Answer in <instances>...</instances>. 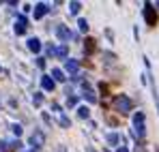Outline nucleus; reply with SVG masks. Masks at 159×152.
<instances>
[{
	"instance_id": "1",
	"label": "nucleus",
	"mask_w": 159,
	"mask_h": 152,
	"mask_svg": "<svg viewBox=\"0 0 159 152\" xmlns=\"http://www.w3.org/2000/svg\"><path fill=\"white\" fill-rule=\"evenodd\" d=\"M114 107H116V111H120V114H129V111H131V101H129V97L118 94V97L114 99Z\"/></svg>"
},
{
	"instance_id": "2",
	"label": "nucleus",
	"mask_w": 159,
	"mask_h": 152,
	"mask_svg": "<svg viewBox=\"0 0 159 152\" xmlns=\"http://www.w3.org/2000/svg\"><path fill=\"white\" fill-rule=\"evenodd\" d=\"M133 133H135V137L138 139H142L144 137V133H146V128H144V114L142 111H138L135 116H133Z\"/></svg>"
},
{
	"instance_id": "3",
	"label": "nucleus",
	"mask_w": 159,
	"mask_h": 152,
	"mask_svg": "<svg viewBox=\"0 0 159 152\" xmlns=\"http://www.w3.org/2000/svg\"><path fill=\"white\" fill-rule=\"evenodd\" d=\"M43 144H45V135H43V131H34V133L30 135V146H34V148L39 150Z\"/></svg>"
},
{
	"instance_id": "4",
	"label": "nucleus",
	"mask_w": 159,
	"mask_h": 152,
	"mask_svg": "<svg viewBox=\"0 0 159 152\" xmlns=\"http://www.w3.org/2000/svg\"><path fill=\"white\" fill-rule=\"evenodd\" d=\"M56 37H58L62 43H67L69 39H73V32H71L67 26H58V28H56Z\"/></svg>"
},
{
	"instance_id": "5",
	"label": "nucleus",
	"mask_w": 159,
	"mask_h": 152,
	"mask_svg": "<svg viewBox=\"0 0 159 152\" xmlns=\"http://www.w3.org/2000/svg\"><path fill=\"white\" fill-rule=\"evenodd\" d=\"M144 17H146V24H148V26H155V24H157V15H155L153 4H146V7H144Z\"/></svg>"
},
{
	"instance_id": "6",
	"label": "nucleus",
	"mask_w": 159,
	"mask_h": 152,
	"mask_svg": "<svg viewBox=\"0 0 159 152\" xmlns=\"http://www.w3.org/2000/svg\"><path fill=\"white\" fill-rule=\"evenodd\" d=\"M26 24H28V20L24 15H20V17L15 20V34H24V32H26Z\"/></svg>"
},
{
	"instance_id": "7",
	"label": "nucleus",
	"mask_w": 159,
	"mask_h": 152,
	"mask_svg": "<svg viewBox=\"0 0 159 152\" xmlns=\"http://www.w3.org/2000/svg\"><path fill=\"white\" fill-rule=\"evenodd\" d=\"M48 11H50V7H48L45 2H39V4L34 7V20H41V17H43Z\"/></svg>"
},
{
	"instance_id": "8",
	"label": "nucleus",
	"mask_w": 159,
	"mask_h": 152,
	"mask_svg": "<svg viewBox=\"0 0 159 152\" xmlns=\"http://www.w3.org/2000/svg\"><path fill=\"white\" fill-rule=\"evenodd\" d=\"M28 50H30V51H34V54H39V51H41V41H39L37 37L28 39Z\"/></svg>"
},
{
	"instance_id": "9",
	"label": "nucleus",
	"mask_w": 159,
	"mask_h": 152,
	"mask_svg": "<svg viewBox=\"0 0 159 152\" xmlns=\"http://www.w3.org/2000/svg\"><path fill=\"white\" fill-rule=\"evenodd\" d=\"M41 86H43V90L50 92V90H54V79H52V77H48V75H43V77H41Z\"/></svg>"
},
{
	"instance_id": "10",
	"label": "nucleus",
	"mask_w": 159,
	"mask_h": 152,
	"mask_svg": "<svg viewBox=\"0 0 159 152\" xmlns=\"http://www.w3.org/2000/svg\"><path fill=\"white\" fill-rule=\"evenodd\" d=\"M65 67H67V71H69V73H73V75L78 73V69H80V64L75 62V60H67V62H65Z\"/></svg>"
},
{
	"instance_id": "11",
	"label": "nucleus",
	"mask_w": 159,
	"mask_h": 152,
	"mask_svg": "<svg viewBox=\"0 0 159 152\" xmlns=\"http://www.w3.org/2000/svg\"><path fill=\"white\" fill-rule=\"evenodd\" d=\"M56 56H58V58H67V56H69V47H67L65 43L58 45V47H56Z\"/></svg>"
},
{
	"instance_id": "12",
	"label": "nucleus",
	"mask_w": 159,
	"mask_h": 152,
	"mask_svg": "<svg viewBox=\"0 0 159 152\" xmlns=\"http://www.w3.org/2000/svg\"><path fill=\"white\" fill-rule=\"evenodd\" d=\"M52 79L54 81H65L67 77H65V73H62L60 69H52Z\"/></svg>"
},
{
	"instance_id": "13",
	"label": "nucleus",
	"mask_w": 159,
	"mask_h": 152,
	"mask_svg": "<svg viewBox=\"0 0 159 152\" xmlns=\"http://www.w3.org/2000/svg\"><path fill=\"white\" fill-rule=\"evenodd\" d=\"M80 9H82V4H80V2H71V4H69V11H71L73 15H78Z\"/></svg>"
},
{
	"instance_id": "14",
	"label": "nucleus",
	"mask_w": 159,
	"mask_h": 152,
	"mask_svg": "<svg viewBox=\"0 0 159 152\" xmlns=\"http://www.w3.org/2000/svg\"><path fill=\"white\" fill-rule=\"evenodd\" d=\"M78 116H80V118H88V116H90L88 107H80V109H78Z\"/></svg>"
},
{
	"instance_id": "15",
	"label": "nucleus",
	"mask_w": 159,
	"mask_h": 152,
	"mask_svg": "<svg viewBox=\"0 0 159 152\" xmlns=\"http://www.w3.org/2000/svg\"><path fill=\"white\" fill-rule=\"evenodd\" d=\"M78 26H80V30H82V32H86V30H88V22H86V20H80Z\"/></svg>"
},
{
	"instance_id": "16",
	"label": "nucleus",
	"mask_w": 159,
	"mask_h": 152,
	"mask_svg": "<svg viewBox=\"0 0 159 152\" xmlns=\"http://www.w3.org/2000/svg\"><path fill=\"white\" fill-rule=\"evenodd\" d=\"M107 141H110V144H118V135H116V133H110V135H107Z\"/></svg>"
},
{
	"instance_id": "17",
	"label": "nucleus",
	"mask_w": 159,
	"mask_h": 152,
	"mask_svg": "<svg viewBox=\"0 0 159 152\" xmlns=\"http://www.w3.org/2000/svg\"><path fill=\"white\" fill-rule=\"evenodd\" d=\"M32 103H34V105H41V103H43V97H41V94L37 92V94L32 97Z\"/></svg>"
},
{
	"instance_id": "18",
	"label": "nucleus",
	"mask_w": 159,
	"mask_h": 152,
	"mask_svg": "<svg viewBox=\"0 0 159 152\" xmlns=\"http://www.w3.org/2000/svg\"><path fill=\"white\" fill-rule=\"evenodd\" d=\"M58 114H60V111H58ZM60 124H62V127H69L71 122H69V118H67V116H62V114H60Z\"/></svg>"
},
{
	"instance_id": "19",
	"label": "nucleus",
	"mask_w": 159,
	"mask_h": 152,
	"mask_svg": "<svg viewBox=\"0 0 159 152\" xmlns=\"http://www.w3.org/2000/svg\"><path fill=\"white\" fill-rule=\"evenodd\" d=\"M67 105H69V107L78 105V97H69V99H67Z\"/></svg>"
},
{
	"instance_id": "20",
	"label": "nucleus",
	"mask_w": 159,
	"mask_h": 152,
	"mask_svg": "<svg viewBox=\"0 0 159 152\" xmlns=\"http://www.w3.org/2000/svg\"><path fill=\"white\" fill-rule=\"evenodd\" d=\"M84 97H86V99H88L90 103H95V101H97V97H95L93 92H84Z\"/></svg>"
},
{
	"instance_id": "21",
	"label": "nucleus",
	"mask_w": 159,
	"mask_h": 152,
	"mask_svg": "<svg viewBox=\"0 0 159 152\" xmlns=\"http://www.w3.org/2000/svg\"><path fill=\"white\" fill-rule=\"evenodd\" d=\"M13 133H15V135H17V137H20V135H22V127H20V124H13Z\"/></svg>"
},
{
	"instance_id": "22",
	"label": "nucleus",
	"mask_w": 159,
	"mask_h": 152,
	"mask_svg": "<svg viewBox=\"0 0 159 152\" xmlns=\"http://www.w3.org/2000/svg\"><path fill=\"white\" fill-rule=\"evenodd\" d=\"M37 67L43 69V67H45V58H39V60H37Z\"/></svg>"
},
{
	"instance_id": "23",
	"label": "nucleus",
	"mask_w": 159,
	"mask_h": 152,
	"mask_svg": "<svg viewBox=\"0 0 159 152\" xmlns=\"http://www.w3.org/2000/svg\"><path fill=\"white\" fill-rule=\"evenodd\" d=\"M118 152H129V150L127 148H118Z\"/></svg>"
},
{
	"instance_id": "24",
	"label": "nucleus",
	"mask_w": 159,
	"mask_h": 152,
	"mask_svg": "<svg viewBox=\"0 0 159 152\" xmlns=\"http://www.w3.org/2000/svg\"><path fill=\"white\" fill-rule=\"evenodd\" d=\"M32 152H34V150H32Z\"/></svg>"
}]
</instances>
